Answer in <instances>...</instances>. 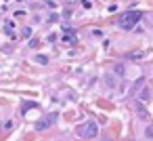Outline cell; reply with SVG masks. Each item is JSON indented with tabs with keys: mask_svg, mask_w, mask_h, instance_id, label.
<instances>
[{
	"mask_svg": "<svg viewBox=\"0 0 153 141\" xmlns=\"http://www.w3.org/2000/svg\"><path fill=\"white\" fill-rule=\"evenodd\" d=\"M136 114H138L140 118H147V110H145V105H143L140 101L136 103Z\"/></svg>",
	"mask_w": 153,
	"mask_h": 141,
	"instance_id": "5",
	"label": "cell"
},
{
	"mask_svg": "<svg viewBox=\"0 0 153 141\" xmlns=\"http://www.w3.org/2000/svg\"><path fill=\"white\" fill-rule=\"evenodd\" d=\"M30 36H32V28H27V26L21 28V38H30Z\"/></svg>",
	"mask_w": 153,
	"mask_h": 141,
	"instance_id": "6",
	"label": "cell"
},
{
	"mask_svg": "<svg viewBox=\"0 0 153 141\" xmlns=\"http://www.w3.org/2000/svg\"><path fill=\"white\" fill-rule=\"evenodd\" d=\"M65 2H71V4H74V2H76V0H65Z\"/></svg>",
	"mask_w": 153,
	"mask_h": 141,
	"instance_id": "15",
	"label": "cell"
},
{
	"mask_svg": "<svg viewBox=\"0 0 153 141\" xmlns=\"http://www.w3.org/2000/svg\"><path fill=\"white\" fill-rule=\"evenodd\" d=\"M115 72H117V74L122 76V74H124V68H122V65H115Z\"/></svg>",
	"mask_w": 153,
	"mask_h": 141,
	"instance_id": "12",
	"label": "cell"
},
{
	"mask_svg": "<svg viewBox=\"0 0 153 141\" xmlns=\"http://www.w3.org/2000/svg\"><path fill=\"white\" fill-rule=\"evenodd\" d=\"M101 141H113V139H109V137H105V139H101Z\"/></svg>",
	"mask_w": 153,
	"mask_h": 141,
	"instance_id": "14",
	"label": "cell"
},
{
	"mask_svg": "<svg viewBox=\"0 0 153 141\" xmlns=\"http://www.w3.org/2000/svg\"><path fill=\"white\" fill-rule=\"evenodd\" d=\"M76 133H78L80 137H88V139H92V137H97L99 126H97V122H86V124L78 126V128H76Z\"/></svg>",
	"mask_w": 153,
	"mask_h": 141,
	"instance_id": "2",
	"label": "cell"
},
{
	"mask_svg": "<svg viewBox=\"0 0 153 141\" xmlns=\"http://www.w3.org/2000/svg\"><path fill=\"white\" fill-rule=\"evenodd\" d=\"M140 13L138 11H126V13H122V17H120V28L122 30H130V28H134L136 26V21H140Z\"/></svg>",
	"mask_w": 153,
	"mask_h": 141,
	"instance_id": "1",
	"label": "cell"
},
{
	"mask_svg": "<svg viewBox=\"0 0 153 141\" xmlns=\"http://www.w3.org/2000/svg\"><path fill=\"white\" fill-rule=\"evenodd\" d=\"M128 141H132V139H128Z\"/></svg>",
	"mask_w": 153,
	"mask_h": 141,
	"instance_id": "16",
	"label": "cell"
},
{
	"mask_svg": "<svg viewBox=\"0 0 153 141\" xmlns=\"http://www.w3.org/2000/svg\"><path fill=\"white\" fill-rule=\"evenodd\" d=\"M55 21H59V15H57V13H55V15H51V17H48V23H55Z\"/></svg>",
	"mask_w": 153,
	"mask_h": 141,
	"instance_id": "9",
	"label": "cell"
},
{
	"mask_svg": "<svg viewBox=\"0 0 153 141\" xmlns=\"http://www.w3.org/2000/svg\"><path fill=\"white\" fill-rule=\"evenodd\" d=\"M57 118H59L57 112H51V114H46L40 122H36V128H38V130H46L48 126H53V122H57Z\"/></svg>",
	"mask_w": 153,
	"mask_h": 141,
	"instance_id": "3",
	"label": "cell"
},
{
	"mask_svg": "<svg viewBox=\"0 0 153 141\" xmlns=\"http://www.w3.org/2000/svg\"><path fill=\"white\" fill-rule=\"evenodd\" d=\"M30 107H36V103H34V101H27V103H25V107H23V110H30Z\"/></svg>",
	"mask_w": 153,
	"mask_h": 141,
	"instance_id": "11",
	"label": "cell"
},
{
	"mask_svg": "<svg viewBox=\"0 0 153 141\" xmlns=\"http://www.w3.org/2000/svg\"><path fill=\"white\" fill-rule=\"evenodd\" d=\"M36 61L42 63V65H46V63H48V57H44V55H36Z\"/></svg>",
	"mask_w": 153,
	"mask_h": 141,
	"instance_id": "7",
	"label": "cell"
},
{
	"mask_svg": "<svg viewBox=\"0 0 153 141\" xmlns=\"http://www.w3.org/2000/svg\"><path fill=\"white\" fill-rule=\"evenodd\" d=\"M82 7L84 9H92V2H90V0H82Z\"/></svg>",
	"mask_w": 153,
	"mask_h": 141,
	"instance_id": "8",
	"label": "cell"
},
{
	"mask_svg": "<svg viewBox=\"0 0 153 141\" xmlns=\"http://www.w3.org/2000/svg\"><path fill=\"white\" fill-rule=\"evenodd\" d=\"M103 84H105L107 88H115V78H113L111 74H105V76H103Z\"/></svg>",
	"mask_w": 153,
	"mask_h": 141,
	"instance_id": "4",
	"label": "cell"
},
{
	"mask_svg": "<svg viewBox=\"0 0 153 141\" xmlns=\"http://www.w3.org/2000/svg\"><path fill=\"white\" fill-rule=\"evenodd\" d=\"M145 135H147V137H153V124H151V126H147V130H145Z\"/></svg>",
	"mask_w": 153,
	"mask_h": 141,
	"instance_id": "10",
	"label": "cell"
},
{
	"mask_svg": "<svg viewBox=\"0 0 153 141\" xmlns=\"http://www.w3.org/2000/svg\"><path fill=\"white\" fill-rule=\"evenodd\" d=\"M44 2H46V7H51V9H55V2H53V0H44Z\"/></svg>",
	"mask_w": 153,
	"mask_h": 141,
	"instance_id": "13",
	"label": "cell"
}]
</instances>
